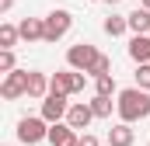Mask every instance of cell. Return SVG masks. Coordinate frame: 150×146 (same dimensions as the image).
<instances>
[{
    "instance_id": "9a60e30c",
    "label": "cell",
    "mask_w": 150,
    "mask_h": 146,
    "mask_svg": "<svg viewBox=\"0 0 150 146\" xmlns=\"http://www.w3.org/2000/svg\"><path fill=\"white\" fill-rule=\"evenodd\" d=\"M112 108H115V101L108 98V94H94V98H91V111H94V118H112Z\"/></svg>"
},
{
    "instance_id": "8992f818",
    "label": "cell",
    "mask_w": 150,
    "mask_h": 146,
    "mask_svg": "<svg viewBox=\"0 0 150 146\" xmlns=\"http://www.w3.org/2000/svg\"><path fill=\"white\" fill-rule=\"evenodd\" d=\"M0 98H4V101H18V98H28V70H11V73H4V84H0Z\"/></svg>"
},
{
    "instance_id": "d6986e66",
    "label": "cell",
    "mask_w": 150,
    "mask_h": 146,
    "mask_svg": "<svg viewBox=\"0 0 150 146\" xmlns=\"http://www.w3.org/2000/svg\"><path fill=\"white\" fill-rule=\"evenodd\" d=\"M18 70V63H14V49H0V73H11Z\"/></svg>"
},
{
    "instance_id": "ba28073f",
    "label": "cell",
    "mask_w": 150,
    "mask_h": 146,
    "mask_svg": "<svg viewBox=\"0 0 150 146\" xmlns=\"http://www.w3.org/2000/svg\"><path fill=\"white\" fill-rule=\"evenodd\" d=\"M77 129L70 125V122H52L49 125V143L52 146H77Z\"/></svg>"
},
{
    "instance_id": "7c38bea8",
    "label": "cell",
    "mask_w": 150,
    "mask_h": 146,
    "mask_svg": "<svg viewBox=\"0 0 150 146\" xmlns=\"http://www.w3.org/2000/svg\"><path fill=\"white\" fill-rule=\"evenodd\" d=\"M126 21H129V32H133V35H150V11L143 4H140L136 11H129Z\"/></svg>"
},
{
    "instance_id": "d4e9b609",
    "label": "cell",
    "mask_w": 150,
    "mask_h": 146,
    "mask_svg": "<svg viewBox=\"0 0 150 146\" xmlns=\"http://www.w3.org/2000/svg\"><path fill=\"white\" fill-rule=\"evenodd\" d=\"M105 4H122V0H105Z\"/></svg>"
},
{
    "instance_id": "5bb4252c",
    "label": "cell",
    "mask_w": 150,
    "mask_h": 146,
    "mask_svg": "<svg viewBox=\"0 0 150 146\" xmlns=\"http://www.w3.org/2000/svg\"><path fill=\"white\" fill-rule=\"evenodd\" d=\"M129 59L140 66V63H150V35H133L129 38Z\"/></svg>"
},
{
    "instance_id": "30bf717a",
    "label": "cell",
    "mask_w": 150,
    "mask_h": 146,
    "mask_svg": "<svg viewBox=\"0 0 150 146\" xmlns=\"http://www.w3.org/2000/svg\"><path fill=\"white\" fill-rule=\"evenodd\" d=\"M67 122L74 125L77 132H80V129H87V125L94 122V111H91V101H87V105H84V101H80V105H70V111H67Z\"/></svg>"
},
{
    "instance_id": "5b68a950",
    "label": "cell",
    "mask_w": 150,
    "mask_h": 146,
    "mask_svg": "<svg viewBox=\"0 0 150 146\" xmlns=\"http://www.w3.org/2000/svg\"><path fill=\"white\" fill-rule=\"evenodd\" d=\"M98 56H101V52H98V45H91V42H77V45L67 49V66L91 73V66L98 63Z\"/></svg>"
},
{
    "instance_id": "2e32d148",
    "label": "cell",
    "mask_w": 150,
    "mask_h": 146,
    "mask_svg": "<svg viewBox=\"0 0 150 146\" xmlns=\"http://www.w3.org/2000/svg\"><path fill=\"white\" fill-rule=\"evenodd\" d=\"M101 28H105V35L119 38V35H126V32H129V21H126V18H119V14H112V18H105V21H101Z\"/></svg>"
},
{
    "instance_id": "6da1fadb",
    "label": "cell",
    "mask_w": 150,
    "mask_h": 146,
    "mask_svg": "<svg viewBox=\"0 0 150 146\" xmlns=\"http://www.w3.org/2000/svg\"><path fill=\"white\" fill-rule=\"evenodd\" d=\"M115 111L122 122H140V118H150V91L143 87H126L115 94Z\"/></svg>"
},
{
    "instance_id": "cb8c5ba5",
    "label": "cell",
    "mask_w": 150,
    "mask_h": 146,
    "mask_svg": "<svg viewBox=\"0 0 150 146\" xmlns=\"http://www.w3.org/2000/svg\"><path fill=\"white\" fill-rule=\"evenodd\" d=\"M140 4H143V7H147V11H150V0H140Z\"/></svg>"
},
{
    "instance_id": "e0dca14e",
    "label": "cell",
    "mask_w": 150,
    "mask_h": 146,
    "mask_svg": "<svg viewBox=\"0 0 150 146\" xmlns=\"http://www.w3.org/2000/svg\"><path fill=\"white\" fill-rule=\"evenodd\" d=\"M18 38H21V28L18 25H0V49H14L18 45Z\"/></svg>"
},
{
    "instance_id": "ac0fdd59",
    "label": "cell",
    "mask_w": 150,
    "mask_h": 146,
    "mask_svg": "<svg viewBox=\"0 0 150 146\" xmlns=\"http://www.w3.org/2000/svg\"><path fill=\"white\" fill-rule=\"evenodd\" d=\"M94 94H119V87H115V77L112 73H105V77H94Z\"/></svg>"
},
{
    "instance_id": "277c9868",
    "label": "cell",
    "mask_w": 150,
    "mask_h": 146,
    "mask_svg": "<svg viewBox=\"0 0 150 146\" xmlns=\"http://www.w3.org/2000/svg\"><path fill=\"white\" fill-rule=\"evenodd\" d=\"M70 28H74V14H70V11L59 7V11H49V14H45V42H49V45H56L59 38H67Z\"/></svg>"
},
{
    "instance_id": "52a82bcc",
    "label": "cell",
    "mask_w": 150,
    "mask_h": 146,
    "mask_svg": "<svg viewBox=\"0 0 150 146\" xmlns=\"http://www.w3.org/2000/svg\"><path fill=\"white\" fill-rule=\"evenodd\" d=\"M70 94H56V91H49L45 98H42V118L52 125V122H67V111H70V101H67Z\"/></svg>"
},
{
    "instance_id": "4fadbf2b",
    "label": "cell",
    "mask_w": 150,
    "mask_h": 146,
    "mask_svg": "<svg viewBox=\"0 0 150 146\" xmlns=\"http://www.w3.org/2000/svg\"><path fill=\"white\" fill-rule=\"evenodd\" d=\"M49 94V77L42 70H28V98L32 101H42Z\"/></svg>"
},
{
    "instance_id": "44dd1931",
    "label": "cell",
    "mask_w": 150,
    "mask_h": 146,
    "mask_svg": "<svg viewBox=\"0 0 150 146\" xmlns=\"http://www.w3.org/2000/svg\"><path fill=\"white\" fill-rule=\"evenodd\" d=\"M136 87L150 91V63H140V66H136Z\"/></svg>"
},
{
    "instance_id": "7a4b0ae2",
    "label": "cell",
    "mask_w": 150,
    "mask_h": 146,
    "mask_svg": "<svg viewBox=\"0 0 150 146\" xmlns=\"http://www.w3.org/2000/svg\"><path fill=\"white\" fill-rule=\"evenodd\" d=\"M14 132H18V143L21 146H38L42 139H49V122L42 115H25Z\"/></svg>"
},
{
    "instance_id": "ffe728a7",
    "label": "cell",
    "mask_w": 150,
    "mask_h": 146,
    "mask_svg": "<svg viewBox=\"0 0 150 146\" xmlns=\"http://www.w3.org/2000/svg\"><path fill=\"white\" fill-rule=\"evenodd\" d=\"M105 73H112V59L101 52V56H98V63L91 66V77H105Z\"/></svg>"
},
{
    "instance_id": "8fae6325",
    "label": "cell",
    "mask_w": 150,
    "mask_h": 146,
    "mask_svg": "<svg viewBox=\"0 0 150 146\" xmlns=\"http://www.w3.org/2000/svg\"><path fill=\"white\" fill-rule=\"evenodd\" d=\"M18 28L25 42H45V18H25Z\"/></svg>"
},
{
    "instance_id": "603a6c76",
    "label": "cell",
    "mask_w": 150,
    "mask_h": 146,
    "mask_svg": "<svg viewBox=\"0 0 150 146\" xmlns=\"http://www.w3.org/2000/svg\"><path fill=\"white\" fill-rule=\"evenodd\" d=\"M11 7H14V0H0V11H4V14H7Z\"/></svg>"
},
{
    "instance_id": "7402d4cb",
    "label": "cell",
    "mask_w": 150,
    "mask_h": 146,
    "mask_svg": "<svg viewBox=\"0 0 150 146\" xmlns=\"http://www.w3.org/2000/svg\"><path fill=\"white\" fill-rule=\"evenodd\" d=\"M77 146H101V143H98V136H91V132H84V136L77 139Z\"/></svg>"
},
{
    "instance_id": "3957f363",
    "label": "cell",
    "mask_w": 150,
    "mask_h": 146,
    "mask_svg": "<svg viewBox=\"0 0 150 146\" xmlns=\"http://www.w3.org/2000/svg\"><path fill=\"white\" fill-rule=\"evenodd\" d=\"M84 87H87V77H84V70H56L52 77H49V91H56V94H84Z\"/></svg>"
},
{
    "instance_id": "9c48e42d",
    "label": "cell",
    "mask_w": 150,
    "mask_h": 146,
    "mask_svg": "<svg viewBox=\"0 0 150 146\" xmlns=\"http://www.w3.org/2000/svg\"><path fill=\"white\" fill-rule=\"evenodd\" d=\"M136 143V132H133V122H115L108 129V146H133Z\"/></svg>"
}]
</instances>
